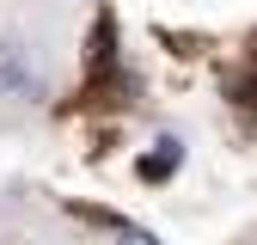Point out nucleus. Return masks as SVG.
I'll return each instance as SVG.
<instances>
[{
  "label": "nucleus",
  "instance_id": "3",
  "mask_svg": "<svg viewBox=\"0 0 257 245\" xmlns=\"http://www.w3.org/2000/svg\"><path fill=\"white\" fill-rule=\"evenodd\" d=\"M116 245H159L153 233H141V227H128V233H116Z\"/></svg>",
  "mask_w": 257,
  "mask_h": 245
},
{
  "label": "nucleus",
  "instance_id": "2",
  "mask_svg": "<svg viewBox=\"0 0 257 245\" xmlns=\"http://www.w3.org/2000/svg\"><path fill=\"white\" fill-rule=\"evenodd\" d=\"M178 160H184V147H178V141H159V153H153V160H147L141 172H147V178H166V172H172Z\"/></svg>",
  "mask_w": 257,
  "mask_h": 245
},
{
  "label": "nucleus",
  "instance_id": "1",
  "mask_svg": "<svg viewBox=\"0 0 257 245\" xmlns=\"http://www.w3.org/2000/svg\"><path fill=\"white\" fill-rule=\"evenodd\" d=\"M0 98H43V80L19 43H0Z\"/></svg>",
  "mask_w": 257,
  "mask_h": 245
}]
</instances>
